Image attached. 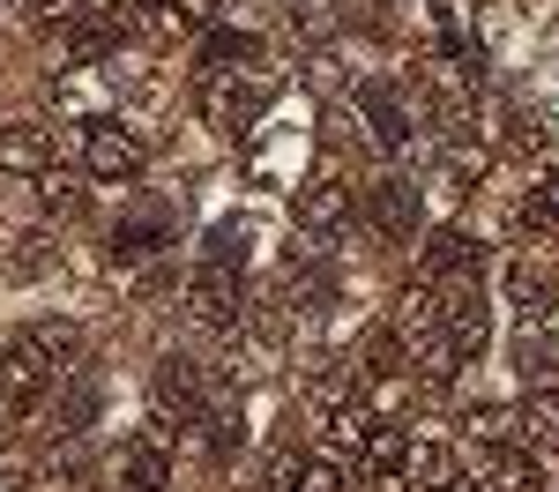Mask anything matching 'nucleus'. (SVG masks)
<instances>
[{"label": "nucleus", "mask_w": 559, "mask_h": 492, "mask_svg": "<svg viewBox=\"0 0 559 492\" xmlns=\"http://www.w3.org/2000/svg\"><path fill=\"white\" fill-rule=\"evenodd\" d=\"M173 485V463H165V447L157 441H134L120 455V492H165Z\"/></svg>", "instance_id": "obj_16"}, {"label": "nucleus", "mask_w": 559, "mask_h": 492, "mask_svg": "<svg viewBox=\"0 0 559 492\" xmlns=\"http://www.w3.org/2000/svg\"><path fill=\"white\" fill-rule=\"evenodd\" d=\"M52 381H60V373H52V358L15 328V336L0 344V418H31V410L52 396Z\"/></svg>", "instance_id": "obj_1"}, {"label": "nucleus", "mask_w": 559, "mask_h": 492, "mask_svg": "<svg viewBox=\"0 0 559 492\" xmlns=\"http://www.w3.org/2000/svg\"><path fill=\"white\" fill-rule=\"evenodd\" d=\"M0 172L8 179L52 172V128H45V120H8V128H0Z\"/></svg>", "instance_id": "obj_10"}, {"label": "nucleus", "mask_w": 559, "mask_h": 492, "mask_svg": "<svg viewBox=\"0 0 559 492\" xmlns=\"http://www.w3.org/2000/svg\"><path fill=\"white\" fill-rule=\"evenodd\" d=\"M165 15L173 23H194V31H216V0H173Z\"/></svg>", "instance_id": "obj_25"}, {"label": "nucleus", "mask_w": 559, "mask_h": 492, "mask_svg": "<svg viewBox=\"0 0 559 492\" xmlns=\"http://www.w3.org/2000/svg\"><path fill=\"white\" fill-rule=\"evenodd\" d=\"M150 396H157V433H179V425H202V410H210V381H202V365L194 358H157V373H150Z\"/></svg>", "instance_id": "obj_3"}, {"label": "nucleus", "mask_w": 559, "mask_h": 492, "mask_svg": "<svg viewBox=\"0 0 559 492\" xmlns=\"http://www.w3.org/2000/svg\"><path fill=\"white\" fill-rule=\"evenodd\" d=\"M426 268L432 276H477V268H485V247H477L471 231L440 224V231H426Z\"/></svg>", "instance_id": "obj_12"}, {"label": "nucleus", "mask_w": 559, "mask_h": 492, "mask_svg": "<svg viewBox=\"0 0 559 492\" xmlns=\"http://www.w3.org/2000/svg\"><path fill=\"white\" fill-rule=\"evenodd\" d=\"M559 224V172H545L530 194L515 202V239H530V231H552Z\"/></svg>", "instance_id": "obj_17"}, {"label": "nucleus", "mask_w": 559, "mask_h": 492, "mask_svg": "<svg viewBox=\"0 0 559 492\" xmlns=\"http://www.w3.org/2000/svg\"><path fill=\"white\" fill-rule=\"evenodd\" d=\"M292 492H350L344 485V463H336V455H306L299 463V485Z\"/></svg>", "instance_id": "obj_23"}, {"label": "nucleus", "mask_w": 559, "mask_h": 492, "mask_svg": "<svg viewBox=\"0 0 559 492\" xmlns=\"http://www.w3.org/2000/svg\"><path fill=\"white\" fill-rule=\"evenodd\" d=\"M358 105L373 112V142H381V149H411V112L395 105L388 83H358Z\"/></svg>", "instance_id": "obj_15"}, {"label": "nucleus", "mask_w": 559, "mask_h": 492, "mask_svg": "<svg viewBox=\"0 0 559 492\" xmlns=\"http://www.w3.org/2000/svg\"><path fill=\"white\" fill-rule=\"evenodd\" d=\"M150 165V134H134L128 120H90L83 128V172L105 187H134Z\"/></svg>", "instance_id": "obj_2"}, {"label": "nucleus", "mask_w": 559, "mask_h": 492, "mask_svg": "<svg viewBox=\"0 0 559 492\" xmlns=\"http://www.w3.org/2000/svg\"><path fill=\"white\" fill-rule=\"evenodd\" d=\"M23 336H31V344H38V351L52 358V373H60V381H68L75 365H83V328H75L68 313H45V321H31Z\"/></svg>", "instance_id": "obj_14"}, {"label": "nucleus", "mask_w": 559, "mask_h": 492, "mask_svg": "<svg viewBox=\"0 0 559 492\" xmlns=\"http://www.w3.org/2000/svg\"><path fill=\"white\" fill-rule=\"evenodd\" d=\"M187 313H194V321H210V328L247 321V284H239V268L202 262L194 276H187Z\"/></svg>", "instance_id": "obj_6"}, {"label": "nucleus", "mask_w": 559, "mask_h": 492, "mask_svg": "<svg viewBox=\"0 0 559 492\" xmlns=\"http://www.w3.org/2000/svg\"><path fill=\"white\" fill-rule=\"evenodd\" d=\"M471 441H477V447H515V441H522V410H508V403L471 410Z\"/></svg>", "instance_id": "obj_21"}, {"label": "nucleus", "mask_w": 559, "mask_h": 492, "mask_svg": "<svg viewBox=\"0 0 559 492\" xmlns=\"http://www.w3.org/2000/svg\"><path fill=\"white\" fill-rule=\"evenodd\" d=\"M0 8H15V0H0Z\"/></svg>", "instance_id": "obj_28"}, {"label": "nucleus", "mask_w": 559, "mask_h": 492, "mask_svg": "<svg viewBox=\"0 0 559 492\" xmlns=\"http://www.w3.org/2000/svg\"><path fill=\"white\" fill-rule=\"evenodd\" d=\"M276 105V83H254V75H216V97H210V120L224 134H247Z\"/></svg>", "instance_id": "obj_8"}, {"label": "nucleus", "mask_w": 559, "mask_h": 492, "mask_svg": "<svg viewBox=\"0 0 559 492\" xmlns=\"http://www.w3.org/2000/svg\"><path fill=\"white\" fill-rule=\"evenodd\" d=\"M358 365H366V381H403V373H411V336H403L395 321H388V328H366Z\"/></svg>", "instance_id": "obj_13"}, {"label": "nucleus", "mask_w": 559, "mask_h": 492, "mask_svg": "<svg viewBox=\"0 0 559 492\" xmlns=\"http://www.w3.org/2000/svg\"><path fill=\"white\" fill-rule=\"evenodd\" d=\"M366 217L381 224L395 247H411V239H418V187H411V179H381V187H366Z\"/></svg>", "instance_id": "obj_11"}, {"label": "nucleus", "mask_w": 559, "mask_h": 492, "mask_svg": "<svg viewBox=\"0 0 559 492\" xmlns=\"http://www.w3.org/2000/svg\"><path fill=\"white\" fill-rule=\"evenodd\" d=\"M508 307L537 328V321H559V268L537 262V254H522L515 268H508Z\"/></svg>", "instance_id": "obj_7"}, {"label": "nucleus", "mask_w": 559, "mask_h": 492, "mask_svg": "<svg viewBox=\"0 0 559 492\" xmlns=\"http://www.w3.org/2000/svg\"><path fill=\"white\" fill-rule=\"evenodd\" d=\"M173 231H179V209L173 202H134L128 217L112 224V262H157L165 247H173Z\"/></svg>", "instance_id": "obj_5"}, {"label": "nucleus", "mask_w": 559, "mask_h": 492, "mask_svg": "<svg viewBox=\"0 0 559 492\" xmlns=\"http://www.w3.org/2000/svg\"><path fill=\"white\" fill-rule=\"evenodd\" d=\"M350 217H358V202H350L344 179H306L299 202H292V224H299V239H313V247H336Z\"/></svg>", "instance_id": "obj_4"}, {"label": "nucleus", "mask_w": 559, "mask_h": 492, "mask_svg": "<svg viewBox=\"0 0 559 492\" xmlns=\"http://www.w3.org/2000/svg\"><path fill=\"white\" fill-rule=\"evenodd\" d=\"M522 441L530 447H559V388H537L522 403Z\"/></svg>", "instance_id": "obj_19"}, {"label": "nucleus", "mask_w": 559, "mask_h": 492, "mask_svg": "<svg viewBox=\"0 0 559 492\" xmlns=\"http://www.w3.org/2000/svg\"><path fill=\"white\" fill-rule=\"evenodd\" d=\"M545 492H559V478H552V485H545Z\"/></svg>", "instance_id": "obj_27"}, {"label": "nucleus", "mask_w": 559, "mask_h": 492, "mask_svg": "<svg viewBox=\"0 0 559 492\" xmlns=\"http://www.w3.org/2000/svg\"><path fill=\"white\" fill-rule=\"evenodd\" d=\"M31 187H38L45 217H83V202H90L83 187H75V172H60V165H52V172H38Z\"/></svg>", "instance_id": "obj_20"}, {"label": "nucleus", "mask_w": 559, "mask_h": 492, "mask_svg": "<svg viewBox=\"0 0 559 492\" xmlns=\"http://www.w3.org/2000/svg\"><path fill=\"white\" fill-rule=\"evenodd\" d=\"M52 262H60V254H52V239H45V231H23V239H15V254H8V276H15V284H31V276H45Z\"/></svg>", "instance_id": "obj_22"}, {"label": "nucleus", "mask_w": 559, "mask_h": 492, "mask_svg": "<svg viewBox=\"0 0 559 492\" xmlns=\"http://www.w3.org/2000/svg\"><path fill=\"white\" fill-rule=\"evenodd\" d=\"M134 8H173V0H134Z\"/></svg>", "instance_id": "obj_26"}, {"label": "nucleus", "mask_w": 559, "mask_h": 492, "mask_svg": "<svg viewBox=\"0 0 559 492\" xmlns=\"http://www.w3.org/2000/svg\"><path fill=\"white\" fill-rule=\"evenodd\" d=\"M202 447H210L216 463H231V455L247 447V418H239L231 403H210V410H202Z\"/></svg>", "instance_id": "obj_18"}, {"label": "nucleus", "mask_w": 559, "mask_h": 492, "mask_svg": "<svg viewBox=\"0 0 559 492\" xmlns=\"http://www.w3.org/2000/svg\"><path fill=\"white\" fill-rule=\"evenodd\" d=\"M247 224H210V262H224V268H247Z\"/></svg>", "instance_id": "obj_24"}, {"label": "nucleus", "mask_w": 559, "mask_h": 492, "mask_svg": "<svg viewBox=\"0 0 559 492\" xmlns=\"http://www.w3.org/2000/svg\"><path fill=\"white\" fill-rule=\"evenodd\" d=\"M254 60H261L254 31H224V23H216V31H202V45H194V75H202V83H216V75H247Z\"/></svg>", "instance_id": "obj_9"}]
</instances>
